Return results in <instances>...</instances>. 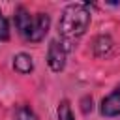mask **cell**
Segmentation results:
<instances>
[{
    "instance_id": "cell-1",
    "label": "cell",
    "mask_w": 120,
    "mask_h": 120,
    "mask_svg": "<svg viewBox=\"0 0 120 120\" xmlns=\"http://www.w3.org/2000/svg\"><path fill=\"white\" fill-rule=\"evenodd\" d=\"M92 21V13H90V6L84 2H73L68 4L60 15L58 21V41L71 51L73 45L86 34L88 26Z\"/></svg>"
},
{
    "instance_id": "cell-2",
    "label": "cell",
    "mask_w": 120,
    "mask_h": 120,
    "mask_svg": "<svg viewBox=\"0 0 120 120\" xmlns=\"http://www.w3.org/2000/svg\"><path fill=\"white\" fill-rule=\"evenodd\" d=\"M15 28L19 32V36L24 41L30 43H39L45 39V36L49 34V26H51V17L47 13H30L26 8L19 6L15 9Z\"/></svg>"
},
{
    "instance_id": "cell-3",
    "label": "cell",
    "mask_w": 120,
    "mask_h": 120,
    "mask_svg": "<svg viewBox=\"0 0 120 120\" xmlns=\"http://www.w3.org/2000/svg\"><path fill=\"white\" fill-rule=\"evenodd\" d=\"M68 49L58 41V39H52L49 43V49H47V64L49 68L54 71V73H60L64 68H66V60H68Z\"/></svg>"
},
{
    "instance_id": "cell-4",
    "label": "cell",
    "mask_w": 120,
    "mask_h": 120,
    "mask_svg": "<svg viewBox=\"0 0 120 120\" xmlns=\"http://www.w3.org/2000/svg\"><path fill=\"white\" fill-rule=\"evenodd\" d=\"M99 114L107 118H114L120 114V84L114 86L111 94H107L99 103Z\"/></svg>"
},
{
    "instance_id": "cell-5",
    "label": "cell",
    "mask_w": 120,
    "mask_h": 120,
    "mask_svg": "<svg viewBox=\"0 0 120 120\" xmlns=\"http://www.w3.org/2000/svg\"><path fill=\"white\" fill-rule=\"evenodd\" d=\"M13 69L21 75H28L32 69H34V60L30 54L26 52H19L13 56Z\"/></svg>"
},
{
    "instance_id": "cell-6",
    "label": "cell",
    "mask_w": 120,
    "mask_h": 120,
    "mask_svg": "<svg viewBox=\"0 0 120 120\" xmlns=\"http://www.w3.org/2000/svg\"><path fill=\"white\" fill-rule=\"evenodd\" d=\"M111 49H112V41H111V38H107V36H99V38L94 41V52H96L98 56H107V54L111 52Z\"/></svg>"
},
{
    "instance_id": "cell-7",
    "label": "cell",
    "mask_w": 120,
    "mask_h": 120,
    "mask_svg": "<svg viewBox=\"0 0 120 120\" xmlns=\"http://www.w3.org/2000/svg\"><path fill=\"white\" fill-rule=\"evenodd\" d=\"M11 120H38V116L28 105H19V107H15Z\"/></svg>"
},
{
    "instance_id": "cell-8",
    "label": "cell",
    "mask_w": 120,
    "mask_h": 120,
    "mask_svg": "<svg viewBox=\"0 0 120 120\" xmlns=\"http://www.w3.org/2000/svg\"><path fill=\"white\" fill-rule=\"evenodd\" d=\"M56 114H58V120H75V114H73V111H71V103H69L68 99H62V101L58 103Z\"/></svg>"
},
{
    "instance_id": "cell-9",
    "label": "cell",
    "mask_w": 120,
    "mask_h": 120,
    "mask_svg": "<svg viewBox=\"0 0 120 120\" xmlns=\"http://www.w3.org/2000/svg\"><path fill=\"white\" fill-rule=\"evenodd\" d=\"M8 39H9V22L0 9V41H8Z\"/></svg>"
},
{
    "instance_id": "cell-10",
    "label": "cell",
    "mask_w": 120,
    "mask_h": 120,
    "mask_svg": "<svg viewBox=\"0 0 120 120\" xmlns=\"http://www.w3.org/2000/svg\"><path fill=\"white\" fill-rule=\"evenodd\" d=\"M92 111V98H84L82 99V112Z\"/></svg>"
}]
</instances>
